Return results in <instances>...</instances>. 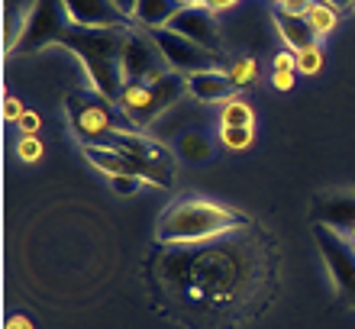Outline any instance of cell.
<instances>
[{"mask_svg": "<svg viewBox=\"0 0 355 329\" xmlns=\"http://www.w3.org/2000/svg\"><path fill=\"white\" fill-rule=\"evenodd\" d=\"M152 39H155L165 65H168L171 71H178V75L191 78V75H204V71H220V68H223V52L197 46V42L178 36L171 29H155Z\"/></svg>", "mask_w": 355, "mask_h": 329, "instance_id": "9", "label": "cell"}, {"mask_svg": "<svg viewBox=\"0 0 355 329\" xmlns=\"http://www.w3.org/2000/svg\"><path fill=\"white\" fill-rule=\"evenodd\" d=\"M178 155L184 161H207L214 155V142L207 139L204 132L187 130V132H181V139H178Z\"/></svg>", "mask_w": 355, "mask_h": 329, "instance_id": "19", "label": "cell"}, {"mask_svg": "<svg viewBox=\"0 0 355 329\" xmlns=\"http://www.w3.org/2000/svg\"><path fill=\"white\" fill-rule=\"evenodd\" d=\"M271 19H275L278 36L284 39V46H288L291 52H300V48H307V46H313V42H320L317 33L310 29V23L304 17H291V13L275 10V13H271Z\"/></svg>", "mask_w": 355, "mask_h": 329, "instance_id": "16", "label": "cell"}, {"mask_svg": "<svg viewBox=\"0 0 355 329\" xmlns=\"http://www.w3.org/2000/svg\"><path fill=\"white\" fill-rule=\"evenodd\" d=\"M3 329H36V323L29 320L26 313H13V317L7 320V326H3Z\"/></svg>", "mask_w": 355, "mask_h": 329, "instance_id": "31", "label": "cell"}, {"mask_svg": "<svg viewBox=\"0 0 355 329\" xmlns=\"http://www.w3.org/2000/svg\"><path fill=\"white\" fill-rule=\"evenodd\" d=\"M130 29H78L71 26L62 46L81 62L94 94L116 104L123 94V46Z\"/></svg>", "mask_w": 355, "mask_h": 329, "instance_id": "3", "label": "cell"}, {"mask_svg": "<svg viewBox=\"0 0 355 329\" xmlns=\"http://www.w3.org/2000/svg\"><path fill=\"white\" fill-rule=\"evenodd\" d=\"M271 71H297V52H291V48L278 52L271 58Z\"/></svg>", "mask_w": 355, "mask_h": 329, "instance_id": "27", "label": "cell"}, {"mask_svg": "<svg viewBox=\"0 0 355 329\" xmlns=\"http://www.w3.org/2000/svg\"><path fill=\"white\" fill-rule=\"evenodd\" d=\"M184 94H187V78L178 75V71H168L165 78L149 81V85H126L120 100H116V110H120L126 130L142 132L149 130L165 110H171Z\"/></svg>", "mask_w": 355, "mask_h": 329, "instance_id": "4", "label": "cell"}, {"mask_svg": "<svg viewBox=\"0 0 355 329\" xmlns=\"http://www.w3.org/2000/svg\"><path fill=\"white\" fill-rule=\"evenodd\" d=\"M310 3H313V0H281V3H275V10L291 13V17H307Z\"/></svg>", "mask_w": 355, "mask_h": 329, "instance_id": "29", "label": "cell"}, {"mask_svg": "<svg viewBox=\"0 0 355 329\" xmlns=\"http://www.w3.org/2000/svg\"><path fill=\"white\" fill-rule=\"evenodd\" d=\"M110 149H116L120 155L132 161V168L146 184L152 188H171L175 184V152L165 142L152 139L139 130H116L107 142Z\"/></svg>", "mask_w": 355, "mask_h": 329, "instance_id": "5", "label": "cell"}, {"mask_svg": "<svg viewBox=\"0 0 355 329\" xmlns=\"http://www.w3.org/2000/svg\"><path fill=\"white\" fill-rule=\"evenodd\" d=\"M323 62H327V55H323V46H320V42H313V46H307V48H300V52H297V75L317 78L320 71H323Z\"/></svg>", "mask_w": 355, "mask_h": 329, "instance_id": "23", "label": "cell"}, {"mask_svg": "<svg viewBox=\"0 0 355 329\" xmlns=\"http://www.w3.org/2000/svg\"><path fill=\"white\" fill-rule=\"evenodd\" d=\"M349 239H352V245H355V226H352V229H349Z\"/></svg>", "mask_w": 355, "mask_h": 329, "instance_id": "36", "label": "cell"}, {"mask_svg": "<svg viewBox=\"0 0 355 329\" xmlns=\"http://www.w3.org/2000/svg\"><path fill=\"white\" fill-rule=\"evenodd\" d=\"M71 29L68 19L65 0H33V7L26 10V17L19 19V29L13 42H7V55L10 52H39L46 46H62Z\"/></svg>", "mask_w": 355, "mask_h": 329, "instance_id": "6", "label": "cell"}, {"mask_svg": "<svg viewBox=\"0 0 355 329\" xmlns=\"http://www.w3.org/2000/svg\"><path fill=\"white\" fill-rule=\"evenodd\" d=\"M42 142H39V136H23V139L17 142V155L19 161H26V165H33V161L42 159Z\"/></svg>", "mask_w": 355, "mask_h": 329, "instance_id": "24", "label": "cell"}, {"mask_svg": "<svg viewBox=\"0 0 355 329\" xmlns=\"http://www.w3.org/2000/svg\"><path fill=\"white\" fill-rule=\"evenodd\" d=\"M310 23V29L317 33V39H327L333 29L339 26V10L329 7V3H323V0H313L307 10V17H304Z\"/></svg>", "mask_w": 355, "mask_h": 329, "instance_id": "20", "label": "cell"}, {"mask_svg": "<svg viewBox=\"0 0 355 329\" xmlns=\"http://www.w3.org/2000/svg\"><path fill=\"white\" fill-rule=\"evenodd\" d=\"M168 71L171 68L165 65L152 33H146L139 26H130L126 46H123V81L126 85H149V81L165 78Z\"/></svg>", "mask_w": 355, "mask_h": 329, "instance_id": "10", "label": "cell"}, {"mask_svg": "<svg viewBox=\"0 0 355 329\" xmlns=\"http://www.w3.org/2000/svg\"><path fill=\"white\" fill-rule=\"evenodd\" d=\"M110 100H103L94 91H71L65 97V110H68V126L81 145H107L110 136L123 126H116V113H113Z\"/></svg>", "mask_w": 355, "mask_h": 329, "instance_id": "7", "label": "cell"}, {"mask_svg": "<svg viewBox=\"0 0 355 329\" xmlns=\"http://www.w3.org/2000/svg\"><path fill=\"white\" fill-rule=\"evenodd\" d=\"M181 7H184L181 0H139L136 17H132V26L146 29V33L165 29L171 19L178 17V10H181Z\"/></svg>", "mask_w": 355, "mask_h": 329, "instance_id": "15", "label": "cell"}, {"mask_svg": "<svg viewBox=\"0 0 355 329\" xmlns=\"http://www.w3.org/2000/svg\"><path fill=\"white\" fill-rule=\"evenodd\" d=\"M165 29H171V33L191 39V42H197V46H204V48L223 52V48H220V26H216V13H210L204 3L181 7V10H178V17L171 19Z\"/></svg>", "mask_w": 355, "mask_h": 329, "instance_id": "11", "label": "cell"}, {"mask_svg": "<svg viewBox=\"0 0 355 329\" xmlns=\"http://www.w3.org/2000/svg\"><path fill=\"white\" fill-rule=\"evenodd\" d=\"M187 94L194 97L197 104H223L230 94H236V87L230 81V71L220 68V71H204V75L187 78Z\"/></svg>", "mask_w": 355, "mask_h": 329, "instance_id": "14", "label": "cell"}, {"mask_svg": "<svg viewBox=\"0 0 355 329\" xmlns=\"http://www.w3.org/2000/svg\"><path fill=\"white\" fill-rule=\"evenodd\" d=\"M226 71H230V81H233L236 91H245V87H252L255 81H259V62H255L252 55L236 58Z\"/></svg>", "mask_w": 355, "mask_h": 329, "instance_id": "22", "label": "cell"}, {"mask_svg": "<svg viewBox=\"0 0 355 329\" xmlns=\"http://www.w3.org/2000/svg\"><path fill=\"white\" fill-rule=\"evenodd\" d=\"M155 303L187 329H239L278 294V249L262 226L197 245H162L149 262Z\"/></svg>", "mask_w": 355, "mask_h": 329, "instance_id": "1", "label": "cell"}, {"mask_svg": "<svg viewBox=\"0 0 355 329\" xmlns=\"http://www.w3.org/2000/svg\"><path fill=\"white\" fill-rule=\"evenodd\" d=\"M181 3H184V7H191V3H204V0H181Z\"/></svg>", "mask_w": 355, "mask_h": 329, "instance_id": "35", "label": "cell"}, {"mask_svg": "<svg viewBox=\"0 0 355 329\" xmlns=\"http://www.w3.org/2000/svg\"><path fill=\"white\" fill-rule=\"evenodd\" d=\"M23 113H26V107H23V100H19V97H13V94L3 97V120H7V123H19V120H23Z\"/></svg>", "mask_w": 355, "mask_h": 329, "instance_id": "26", "label": "cell"}, {"mask_svg": "<svg viewBox=\"0 0 355 329\" xmlns=\"http://www.w3.org/2000/svg\"><path fill=\"white\" fill-rule=\"evenodd\" d=\"M313 239H317V249L323 255V262H327L329 281H333L336 294L355 310V245H352V239L327 223H313Z\"/></svg>", "mask_w": 355, "mask_h": 329, "instance_id": "8", "label": "cell"}, {"mask_svg": "<svg viewBox=\"0 0 355 329\" xmlns=\"http://www.w3.org/2000/svg\"><path fill=\"white\" fill-rule=\"evenodd\" d=\"M313 223H327L333 229H352L355 226V190H327L313 200Z\"/></svg>", "mask_w": 355, "mask_h": 329, "instance_id": "13", "label": "cell"}, {"mask_svg": "<svg viewBox=\"0 0 355 329\" xmlns=\"http://www.w3.org/2000/svg\"><path fill=\"white\" fill-rule=\"evenodd\" d=\"M110 184H113V190H116V194H136V190L146 188V181L136 178V175H120V178H110Z\"/></svg>", "mask_w": 355, "mask_h": 329, "instance_id": "25", "label": "cell"}, {"mask_svg": "<svg viewBox=\"0 0 355 329\" xmlns=\"http://www.w3.org/2000/svg\"><path fill=\"white\" fill-rule=\"evenodd\" d=\"M220 126H255V110L243 94H230L220 104Z\"/></svg>", "mask_w": 355, "mask_h": 329, "instance_id": "18", "label": "cell"}, {"mask_svg": "<svg viewBox=\"0 0 355 329\" xmlns=\"http://www.w3.org/2000/svg\"><path fill=\"white\" fill-rule=\"evenodd\" d=\"M239 0H204V7L210 10V13H226V10H233Z\"/></svg>", "mask_w": 355, "mask_h": 329, "instance_id": "32", "label": "cell"}, {"mask_svg": "<svg viewBox=\"0 0 355 329\" xmlns=\"http://www.w3.org/2000/svg\"><path fill=\"white\" fill-rule=\"evenodd\" d=\"M271 3H281V0H271Z\"/></svg>", "mask_w": 355, "mask_h": 329, "instance_id": "37", "label": "cell"}, {"mask_svg": "<svg viewBox=\"0 0 355 329\" xmlns=\"http://www.w3.org/2000/svg\"><path fill=\"white\" fill-rule=\"evenodd\" d=\"M68 19L78 29H130L132 23L123 17L113 0H65Z\"/></svg>", "mask_w": 355, "mask_h": 329, "instance_id": "12", "label": "cell"}, {"mask_svg": "<svg viewBox=\"0 0 355 329\" xmlns=\"http://www.w3.org/2000/svg\"><path fill=\"white\" fill-rule=\"evenodd\" d=\"M17 126H19V132H23V136H39V130H42V116H39L36 110H26V113H23V120H19Z\"/></svg>", "mask_w": 355, "mask_h": 329, "instance_id": "28", "label": "cell"}, {"mask_svg": "<svg viewBox=\"0 0 355 329\" xmlns=\"http://www.w3.org/2000/svg\"><path fill=\"white\" fill-rule=\"evenodd\" d=\"M116 3V10H120L123 17L132 23V17H136V7H139V0H113Z\"/></svg>", "mask_w": 355, "mask_h": 329, "instance_id": "33", "label": "cell"}, {"mask_svg": "<svg viewBox=\"0 0 355 329\" xmlns=\"http://www.w3.org/2000/svg\"><path fill=\"white\" fill-rule=\"evenodd\" d=\"M323 3H329V7H336L339 13H343V10H355V0H323Z\"/></svg>", "mask_w": 355, "mask_h": 329, "instance_id": "34", "label": "cell"}, {"mask_svg": "<svg viewBox=\"0 0 355 329\" xmlns=\"http://www.w3.org/2000/svg\"><path fill=\"white\" fill-rule=\"evenodd\" d=\"M271 87L281 91V94L294 91V71H271Z\"/></svg>", "mask_w": 355, "mask_h": 329, "instance_id": "30", "label": "cell"}, {"mask_svg": "<svg viewBox=\"0 0 355 329\" xmlns=\"http://www.w3.org/2000/svg\"><path fill=\"white\" fill-rule=\"evenodd\" d=\"M216 139H220V145H223L226 152L239 155V152H249V149H252L255 126H220Z\"/></svg>", "mask_w": 355, "mask_h": 329, "instance_id": "21", "label": "cell"}, {"mask_svg": "<svg viewBox=\"0 0 355 329\" xmlns=\"http://www.w3.org/2000/svg\"><path fill=\"white\" fill-rule=\"evenodd\" d=\"M243 226H249V217L243 210H233L226 204L204 197H181L162 210L155 239H159V245H197L230 235Z\"/></svg>", "mask_w": 355, "mask_h": 329, "instance_id": "2", "label": "cell"}, {"mask_svg": "<svg viewBox=\"0 0 355 329\" xmlns=\"http://www.w3.org/2000/svg\"><path fill=\"white\" fill-rule=\"evenodd\" d=\"M81 152H85V159L91 161L97 171H103L107 178H120V175H136V168H132V161L126 159V155H120L116 149H110V145H81ZM139 178V175H136Z\"/></svg>", "mask_w": 355, "mask_h": 329, "instance_id": "17", "label": "cell"}]
</instances>
